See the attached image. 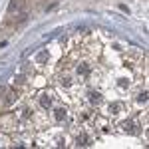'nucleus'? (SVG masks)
Wrapping results in <instances>:
<instances>
[{"label":"nucleus","instance_id":"f257e3e1","mask_svg":"<svg viewBox=\"0 0 149 149\" xmlns=\"http://www.w3.org/2000/svg\"><path fill=\"white\" fill-rule=\"evenodd\" d=\"M121 129H123V131H129V133H135V131H137L133 121H123V123H121Z\"/></svg>","mask_w":149,"mask_h":149},{"label":"nucleus","instance_id":"f03ea898","mask_svg":"<svg viewBox=\"0 0 149 149\" xmlns=\"http://www.w3.org/2000/svg\"><path fill=\"white\" fill-rule=\"evenodd\" d=\"M78 145H90V139H88V135H80V137H78Z\"/></svg>","mask_w":149,"mask_h":149},{"label":"nucleus","instance_id":"7ed1b4c3","mask_svg":"<svg viewBox=\"0 0 149 149\" xmlns=\"http://www.w3.org/2000/svg\"><path fill=\"white\" fill-rule=\"evenodd\" d=\"M90 100H92L93 103H100V100H102V95H100L97 92H92V93H90Z\"/></svg>","mask_w":149,"mask_h":149},{"label":"nucleus","instance_id":"20e7f679","mask_svg":"<svg viewBox=\"0 0 149 149\" xmlns=\"http://www.w3.org/2000/svg\"><path fill=\"white\" fill-rule=\"evenodd\" d=\"M64 117H66V111H64V109H56V119L58 121H62Z\"/></svg>","mask_w":149,"mask_h":149},{"label":"nucleus","instance_id":"39448f33","mask_svg":"<svg viewBox=\"0 0 149 149\" xmlns=\"http://www.w3.org/2000/svg\"><path fill=\"white\" fill-rule=\"evenodd\" d=\"M46 58H48V52H46V50H44V52H42V54L38 56V60H36V62H38V64H42V62H44Z\"/></svg>","mask_w":149,"mask_h":149},{"label":"nucleus","instance_id":"423d86ee","mask_svg":"<svg viewBox=\"0 0 149 149\" xmlns=\"http://www.w3.org/2000/svg\"><path fill=\"white\" fill-rule=\"evenodd\" d=\"M119 107H121L119 103H111V105H109V111H111V113H117V109H119Z\"/></svg>","mask_w":149,"mask_h":149},{"label":"nucleus","instance_id":"0eeeda50","mask_svg":"<svg viewBox=\"0 0 149 149\" xmlns=\"http://www.w3.org/2000/svg\"><path fill=\"white\" fill-rule=\"evenodd\" d=\"M50 103H52V100L44 95V97H42V105H44V107H50Z\"/></svg>","mask_w":149,"mask_h":149},{"label":"nucleus","instance_id":"6e6552de","mask_svg":"<svg viewBox=\"0 0 149 149\" xmlns=\"http://www.w3.org/2000/svg\"><path fill=\"white\" fill-rule=\"evenodd\" d=\"M78 74L86 76V74H88V66H80V68H78Z\"/></svg>","mask_w":149,"mask_h":149}]
</instances>
